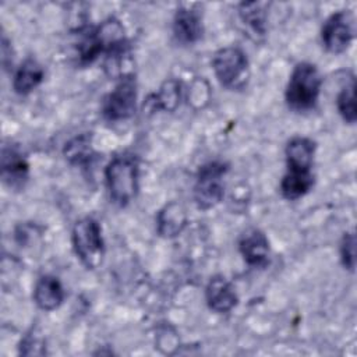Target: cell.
Wrapping results in <instances>:
<instances>
[{"mask_svg":"<svg viewBox=\"0 0 357 357\" xmlns=\"http://www.w3.org/2000/svg\"><path fill=\"white\" fill-rule=\"evenodd\" d=\"M322 85L318 68L307 61L296 64L293 68L284 99L287 106L294 112H308L315 107Z\"/></svg>","mask_w":357,"mask_h":357,"instance_id":"obj_2","label":"cell"},{"mask_svg":"<svg viewBox=\"0 0 357 357\" xmlns=\"http://www.w3.org/2000/svg\"><path fill=\"white\" fill-rule=\"evenodd\" d=\"M205 298L208 307L218 314L229 312L238 301L231 283L220 275L211 278L208 282L205 289Z\"/></svg>","mask_w":357,"mask_h":357,"instance_id":"obj_11","label":"cell"},{"mask_svg":"<svg viewBox=\"0 0 357 357\" xmlns=\"http://www.w3.org/2000/svg\"><path fill=\"white\" fill-rule=\"evenodd\" d=\"M340 259L346 269L354 271L356 266V237L354 233H344L340 243Z\"/></svg>","mask_w":357,"mask_h":357,"instance_id":"obj_21","label":"cell"},{"mask_svg":"<svg viewBox=\"0 0 357 357\" xmlns=\"http://www.w3.org/2000/svg\"><path fill=\"white\" fill-rule=\"evenodd\" d=\"M1 178L13 190L24 188L29 178V165L24 155L14 148H3Z\"/></svg>","mask_w":357,"mask_h":357,"instance_id":"obj_10","label":"cell"},{"mask_svg":"<svg viewBox=\"0 0 357 357\" xmlns=\"http://www.w3.org/2000/svg\"><path fill=\"white\" fill-rule=\"evenodd\" d=\"M266 4L259 1L241 3L238 6V15L244 25L257 36H264L266 32Z\"/></svg>","mask_w":357,"mask_h":357,"instance_id":"obj_17","label":"cell"},{"mask_svg":"<svg viewBox=\"0 0 357 357\" xmlns=\"http://www.w3.org/2000/svg\"><path fill=\"white\" fill-rule=\"evenodd\" d=\"M139 165L134 155L114 156L105 169L109 197L117 206L128 205L138 192Z\"/></svg>","mask_w":357,"mask_h":357,"instance_id":"obj_1","label":"cell"},{"mask_svg":"<svg viewBox=\"0 0 357 357\" xmlns=\"http://www.w3.org/2000/svg\"><path fill=\"white\" fill-rule=\"evenodd\" d=\"M321 40L329 53L346 52L353 40V20L349 10H340L326 18L321 29Z\"/></svg>","mask_w":357,"mask_h":357,"instance_id":"obj_7","label":"cell"},{"mask_svg":"<svg viewBox=\"0 0 357 357\" xmlns=\"http://www.w3.org/2000/svg\"><path fill=\"white\" fill-rule=\"evenodd\" d=\"M73 247L86 269H96L105 257V243L98 220L91 216L79 219L73 229Z\"/></svg>","mask_w":357,"mask_h":357,"instance_id":"obj_3","label":"cell"},{"mask_svg":"<svg viewBox=\"0 0 357 357\" xmlns=\"http://www.w3.org/2000/svg\"><path fill=\"white\" fill-rule=\"evenodd\" d=\"M284 152L289 170H311L315 142L305 137H294L287 142Z\"/></svg>","mask_w":357,"mask_h":357,"instance_id":"obj_14","label":"cell"},{"mask_svg":"<svg viewBox=\"0 0 357 357\" xmlns=\"http://www.w3.org/2000/svg\"><path fill=\"white\" fill-rule=\"evenodd\" d=\"M202 15L192 6L177 8L173 18V35L181 45H192L202 36Z\"/></svg>","mask_w":357,"mask_h":357,"instance_id":"obj_8","label":"cell"},{"mask_svg":"<svg viewBox=\"0 0 357 357\" xmlns=\"http://www.w3.org/2000/svg\"><path fill=\"white\" fill-rule=\"evenodd\" d=\"M43 67L36 60L26 59L14 74L13 89L18 95H28L43 81Z\"/></svg>","mask_w":357,"mask_h":357,"instance_id":"obj_16","label":"cell"},{"mask_svg":"<svg viewBox=\"0 0 357 357\" xmlns=\"http://www.w3.org/2000/svg\"><path fill=\"white\" fill-rule=\"evenodd\" d=\"M158 233L162 237H177L187 225V212L184 206L176 201L166 204L156 216Z\"/></svg>","mask_w":357,"mask_h":357,"instance_id":"obj_13","label":"cell"},{"mask_svg":"<svg viewBox=\"0 0 357 357\" xmlns=\"http://www.w3.org/2000/svg\"><path fill=\"white\" fill-rule=\"evenodd\" d=\"M152 105L156 109L174 112L181 99V84L177 79H167L162 84L158 93L152 95Z\"/></svg>","mask_w":357,"mask_h":357,"instance_id":"obj_19","label":"cell"},{"mask_svg":"<svg viewBox=\"0 0 357 357\" xmlns=\"http://www.w3.org/2000/svg\"><path fill=\"white\" fill-rule=\"evenodd\" d=\"M213 73L227 89H243L250 78V67L247 54L237 46L219 49L212 57Z\"/></svg>","mask_w":357,"mask_h":357,"instance_id":"obj_4","label":"cell"},{"mask_svg":"<svg viewBox=\"0 0 357 357\" xmlns=\"http://www.w3.org/2000/svg\"><path fill=\"white\" fill-rule=\"evenodd\" d=\"M356 79L354 77H350L349 84L340 89L337 98H336V106L342 116V119L349 123L354 124L357 120V110H356Z\"/></svg>","mask_w":357,"mask_h":357,"instance_id":"obj_20","label":"cell"},{"mask_svg":"<svg viewBox=\"0 0 357 357\" xmlns=\"http://www.w3.org/2000/svg\"><path fill=\"white\" fill-rule=\"evenodd\" d=\"M137 109V82L134 75L120 78L102 102V114L109 121H121L134 116Z\"/></svg>","mask_w":357,"mask_h":357,"instance_id":"obj_6","label":"cell"},{"mask_svg":"<svg viewBox=\"0 0 357 357\" xmlns=\"http://www.w3.org/2000/svg\"><path fill=\"white\" fill-rule=\"evenodd\" d=\"M66 159L75 166L86 167L95 158L92 141L88 134H81L66 144L64 148Z\"/></svg>","mask_w":357,"mask_h":357,"instance_id":"obj_18","label":"cell"},{"mask_svg":"<svg viewBox=\"0 0 357 357\" xmlns=\"http://www.w3.org/2000/svg\"><path fill=\"white\" fill-rule=\"evenodd\" d=\"M238 250L244 261L252 268H265L269 264V241L258 229H250L241 236Z\"/></svg>","mask_w":357,"mask_h":357,"instance_id":"obj_9","label":"cell"},{"mask_svg":"<svg viewBox=\"0 0 357 357\" xmlns=\"http://www.w3.org/2000/svg\"><path fill=\"white\" fill-rule=\"evenodd\" d=\"M33 301L45 311H53L64 301V289L60 280L52 275H43L33 287Z\"/></svg>","mask_w":357,"mask_h":357,"instance_id":"obj_12","label":"cell"},{"mask_svg":"<svg viewBox=\"0 0 357 357\" xmlns=\"http://www.w3.org/2000/svg\"><path fill=\"white\" fill-rule=\"evenodd\" d=\"M314 174L311 170H289L280 181V192L283 198L296 201L304 197L314 187Z\"/></svg>","mask_w":357,"mask_h":357,"instance_id":"obj_15","label":"cell"},{"mask_svg":"<svg viewBox=\"0 0 357 357\" xmlns=\"http://www.w3.org/2000/svg\"><path fill=\"white\" fill-rule=\"evenodd\" d=\"M227 172L229 165L222 160H212L199 167L194 185V201L199 209L208 211L223 199V177Z\"/></svg>","mask_w":357,"mask_h":357,"instance_id":"obj_5","label":"cell"}]
</instances>
